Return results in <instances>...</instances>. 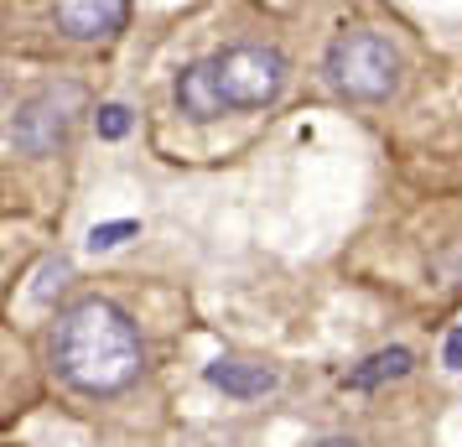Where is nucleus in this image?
<instances>
[{
    "label": "nucleus",
    "mask_w": 462,
    "mask_h": 447,
    "mask_svg": "<svg viewBox=\"0 0 462 447\" xmlns=\"http://www.w3.org/2000/svg\"><path fill=\"white\" fill-rule=\"evenodd\" d=\"M68 276H73V260H68V256H52L42 271H37V286H32V297H37V302H52V297H58V292L68 286Z\"/></svg>",
    "instance_id": "9"
},
{
    "label": "nucleus",
    "mask_w": 462,
    "mask_h": 447,
    "mask_svg": "<svg viewBox=\"0 0 462 447\" xmlns=\"http://www.w3.org/2000/svg\"><path fill=\"white\" fill-rule=\"evenodd\" d=\"M441 359H447V364H452V369L462 375V328H452V333H447V349H441Z\"/></svg>",
    "instance_id": "12"
},
{
    "label": "nucleus",
    "mask_w": 462,
    "mask_h": 447,
    "mask_svg": "<svg viewBox=\"0 0 462 447\" xmlns=\"http://www.w3.org/2000/svg\"><path fill=\"white\" fill-rule=\"evenodd\" d=\"M411 369H416V354L395 343V349H379V354H369L358 369H348V390H379V385H390V380H405Z\"/></svg>",
    "instance_id": "8"
},
{
    "label": "nucleus",
    "mask_w": 462,
    "mask_h": 447,
    "mask_svg": "<svg viewBox=\"0 0 462 447\" xmlns=\"http://www.w3.org/2000/svg\"><path fill=\"white\" fill-rule=\"evenodd\" d=\"M213 73H218V94H224V109H265L281 99L286 88V58L281 47L265 42H239L229 52L213 58Z\"/></svg>",
    "instance_id": "3"
},
{
    "label": "nucleus",
    "mask_w": 462,
    "mask_h": 447,
    "mask_svg": "<svg viewBox=\"0 0 462 447\" xmlns=\"http://www.w3.org/2000/svg\"><path fill=\"white\" fill-rule=\"evenodd\" d=\"M135 229H141L135 219H115V224H94V229H88V250H94V256H105V250H120V245H125V239L135 235Z\"/></svg>",
    "instance_id": "10"
},
{
    "label": "nucleus",
    "mask_w": 462,
    "mask_h": 447,
    "mask_svg": "<svg viewBox=\"0 0 462 447\" xmlns=\"http://www.w3.org/2000/svg\"><path fill=\"white\" fill-rule=\"evenodd\" d=\"M203 380H208L213 390L234 396V401H260V396L275 390L281 375H275L265 359H213L208 369H203Z\"/></svg>",
    "instance_id": "6"
},
{
    "label": "nucleus",
    "mask_w": 462,
    "mask_h": 447,
    "mask_svg": "<svg viewBox=\"0 0 462 447\" xmlns=\"http://www.w3.org/2000/svg\"><path fill=\"white\" fill-rule=\"evenodd\" d=\"M52 22H58V32L73 37V42H105L115 32H125L130 5L125 0H63V5L52 11Z\"/></svg>",
    "instance_id": "5"
},
{
    "label": "nucleus",
    "mask_w": 462,
    "mask_h": 447,
    "mask_svg": "<svg viewBox=\"0 0 462 447\" xmlns=\"http://www.w3.org/2000/svg\"><path fill=\"white\" fill-rule=\"evenodd\" d=\"M94 130H99L105 141H125V135H130V109H125V105H99V115H94Z\"/></svg>",
    "instance_id": "11"
},
{
    "label": "nucleus",
    "mask_w": 462,
    "mask_h": 447,
    "mask_svg": "<svg viewBox=\"0 0 462 447\" xmlns=\"http://www.w3.org/2000/svg\"><path fill=\"white\" fill-rule=\"evenodd\" d=\"M317 447H358V442H354V437H322Z\"/></svg>",
    "instance_id": "13"
},
{
    "label": "nucleus",
    "mask_w": 462,
    "mask_h": 447,
    "mask_svg": "<svg viewBox=\"0 0 462 447\" xmlns=\"http://www.w3.org/2000/svg\"><path fill=\"white\" fill-rule=\"evenodd\" d=\"M328 84H333L343 99L379 105V99H390L395 84H400V52L390 47V37H379V32H343V37L328 47Z\"/></svg>",
    "instance_id": "2"
},
{
    "label": "nucleus",
    "mask_w": 462,
    "mask_h": 447,
    "mask_svg": "<svg viewBox=\"0 0 462 447\" xmlns=\"http://www.w3.org/2000/svg\"><path fill=\"white\" fill-rule=\"evenodd\" d=\"M177 105H182V115H192V120H218V115H224V94H218L213 58H203V63H192V68L177 73Z\"/></svg>",
    "instance_id": "7"
},
{
    "label": "nucleus",
    "mask_w": 462,
    "mask_h": 447,
    "mask_svg": "<svg viewBox=\"0 0 462 447\" xmlns=\"http://www.w3.org/2000/svg\"><path fill=\"white\" fill-rule=\"evenodd\" d=\"M52 364L73 390L84 396H115L141 375V333L135 322L115 307V302L88 297L79 307H68L58 328H52Z\"/></svg>",
    "instance_id": "1"
},
{
    "label": "nucleus",
    "mask_w": 462,
    "mask_h": 447,
    "mask_svg": "<svg viewBox=\"0 0 462 447\" xmlns=\"http://www.w3.org/2000/svg\"><path fill=\"white\" fill-rule=\"evenodd\" d=\"M79 105H84V88L79 84L42 88L32 105H22L16 126H11L16 146H22L26 156H47L52 146H63V135H68V126H73V109Z\"/></svg>",
    "instance_id": "4"
}]
</instances>
